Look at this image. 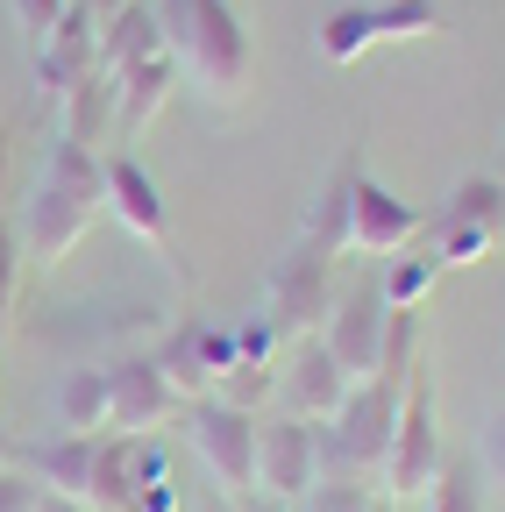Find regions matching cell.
Segmentation results:
<instances>
[{"instance_id":"7","label":"cell","mask_w":505,"mask_h":512,"mask_svg":"<svg viewBox=\"0 0 505 512\" xmlns=\"http://www.w3.org/2000/svg\"><path fill=\"white\" fill-rule=\"evenodd\" d=\"M335 306V264L328 256H306V249H285L278 264L264 271V320L278 328V342H299L313 335V320H328Z\"/></svg>"},{"instance_id":"14","label":"cell","mask_w":505,"mask_h":512,"mask_svg":"<svg viewBox=\"0 0 505 512\" xmlns=\"http://www.w3.org/2000/svg\"><path fill=\"white\" fill-rule=\"evenodd\" d=\"M93 50H100V15L86 8V0H72L65 22L36 43V93L65 100V86H79L93 72Z\"/></svg>"},{"instance_id":"16","label":"cell","mask_w":505,"mask_h":512,"mask_svg":"<svg viewBox=\"0 0 505 512\" xmlns=\"http://www.w3.org/2000/svg\"><path fill=\"white\" fill-rule=\"evenodd\" d=\"M356 157H342L335 171H328V185H321V200L306 207V221H299V242L292 249H306V256H349V185H356Z\"/></svg>"},{"instance_id":"36","label":"cell","mask_w":505,"mask_h":512,"mask_svg":"<svg viewBox=\"0 0 505 512\" xmlns=\"http://www.w3.org/2000/svg\"><path fill=\"white\" fill-rule=\"evenodd\" d=\"M235 512H292V505H278V498H249V505H235Z\"/></svg>"},{"instance_id":"34","label":"cell","mask_w":505,"mask_h":512,"mask_svg":"<svg viewBox=\"0 0 505 512\" xmlns=\"http://www.w3.org/2000/svg\"><path fill=\"white\" fill-rule=\"evenodd\" d=\"M36 512H100V505H86V498H57V491H43V505Z\"/></svg>"},{"instance_id":"38","label":"cell","mask_w":505,"mask_h":512,"mask_svg":"<svg viewBox=\"0 0 505 512\" xmlns=\"http://www.w3.org/2000/svg\"><path fill=\"white\" fill-rule=\"evenodd\" d=\"M185 512H235L228 498H207V505H185Z\"/></svg>"},{"instance_id":"9","label":"cell","mask_w":505,"mask_h":512,"mask_svg":"<svg viewBox=\"0 0 505 512\" xmlns=\"http://www.w3.org/2000/svg\"><path fill=\"white\" fill-rule=\"evenodd\" d=\"M257 484L278 505H292L321 484V420H299V413L257 420Z\"/></svg>"},{"instance_id":"6","label":"cell","mask_w":505,"mask_h":512,"mask_svg":"<svg viewBox=\"0 0 505 512\" xmlns=\"http://www.w3.org/2000/svg\"><path fill=\"white\" fill-rule=\"evenodd\" d=\"M185 434H193L207 477L221 484V498H249L257 491V413L228 406V399H193L185 406Z\"/></svg>"},{"instance_id":"3","label":"cell","mask_w":505,"mask_h":512,"mask_svg":"<svg viewBox=\"0 0 505 512\" xmlns=\"http://www.w3.org/2000/svg\"><path fill=\"white\" fill-rule=\"evenodd\" d=\"M441 22V0H356V8H335L321 29H313V50L321 64H356L377 43H406V36H434Z\"/></svg>"},{"instance_id":"13","label":"cell","mask_w":505,"mask_h":512,"mask_svg":"<svg viewBox=\"0 0 505 512\" xmlns=\"http://www.w3.org/2000/svg\"><path fill=\"white\" fill-rule=\"evenodd\" d=\"M385 313H392V306H385V292H377V278L335 292V306H328V320H321V342H328V356H335L349 377H370V370H377Z\"/></svg>"},{"instance_id":"11","label":"cell","mask_w":505,"mask_h":512,"mask_svg":"<svg viewBox=\"0 0 505 512\" xmlns=\"http://www.w3.org/2000/svg\"><path fill=\"white\" fill-rule=\"evenodd\" d=\"M427 235V214L420 207H406L392 185H377L370 171H356V185H349V249H363V256H399V249H413Z\"/></svg>"},{"instance_id":"33","label":"cell","mask_w":505,"mask_h":512,"mask_svg":"<svg viewBox=\"0 0 505 512\" xmlns=\"http://www.w3.org/2000/svg\"><path fill=\"white\" fill-rule=\"evenodd\" d=\"M484 470L505 484V413H498V420H491V434H484Z\"/></svg>"},{"instance_id":"19","label":"cell","mask_w":505,"mask_h":512,"mask_svg":"<svg viewBox=\"0 0 505 512\" xmlns=\"http://www.w3.org/2000/svg\"><path fill=\"white\" fill-rule=\"evenodd\" d=\"M57 107H65V128H57V136H72V143H86V150H107V143L121 136V121H114V79L100 72V64H93L79 86H65V100H57Z\"/></svg>"},{"instance_id":"21","label":"cell","mask_w":505,"mask_h":512,"mask_svg":"<svg viewBox=\"0 0 505 512\" xmlns=\"http://www.w3.org/2000/svg\"><path fill=\"white\" fill-rule=\"evenodd\" d=\"M57 427L65 434H107V363H79L57 384Z\"/></svg>"},{"instance_id":"18","label":"cell","mask_w":505,"mask_h":512,"mask_svg":"<svg viewBox=\"0 0 505 512\" xmlns=\"http://www.w3.org/2000/svg\"><path fill=\"white\" fill-rule=\"evenodd\" d=\"M157 50H164L157 8H150V0H129V8H114V15L100 22L93 64H100V72H129V64H143V57H157Z\"/></svg>"},{"instance_id":"22","label":"cell","mask_w":505,"mask_h":512,"mask_svg":"<svg viewBox=\"0 0 505 512\" xmlns=\"http://www.w3.org/2000/svg\"><path fill=\"white\" fill-rule=\"evenodd\" d=\"M427 363H420V306H392L385 313V342H377V370L370 377H392V384H413Z\"/></svg>"},{"instance_id":"28","label":"cell","mask_w":505,"mask_h":512,"mask_svg":"<svg viewBox=\"0 0 505 512\" xmlns=\"http://www.w3.org/2000/svg\"><path fill=\"white\" fill-rule=\"evenodd\" d=\"M235 356H242V363H278V328H271L264 313L235 320Z\"/></svg>"},{"instance_id":"17","label":"cell","mask_w":505,"mask_h":512,"mask_svg":"<svg viewBox=\"0 0 505 512\" xmlns=\"http://www.w3.org/2000/svg\"><path fill=\"white\" fill-rule=\"evenodd\" d=\"M93 441H100V434H50V441H29V448H22V470H29L43 491H57V498H86Z\"/></svg>"},{"instance_id":"26","label":"cell","mask_w":505,"mask_h":512,"mask_svg":"<svg viewBox=\"0 0 505 512\" xmlns=\"http://www.w3.org/2000/svg\"><path fill=\"white\" fill-rule=\"evenodd\" d=\"M505 235H491V228H434V256H441V271H456V264H484V256L498 249Z\"/></svg>"},{"instance_id":"10","label":"cell","mask_w":505,"mask_h":512,"mask_svg":"<svg viewBox=\"0 0 505 512\" xmlns=\"http://www.w3.org/2000/svg\"><path fill=\"white\" fill-rule=\"evenodd\" d=\"M157 370L171 377V392L193 406V399H214V384L242 363L235 356V328H214V320H178V328L150 349Z\"/></svg>"},{"instance_id":"12","label":"cell","mask_w":505,"mask_h":512,"mask_svg":"<svg viewBox=\"0 0 505 512\" xmlns=\"http://www.w3.org/2000/svg\"><path fill=\"white\" fill-rule=\"evenodd\" d=\"M349 384H356V377L328 356L321 335H299V342H285V356H278V384H271V392H278L285 413H299V420H328V413L342 406Z\"/></svg>"},{"instance_id":"27","label":"cell","mask_w":505,"mask_h":512,"mask_svg":"<svg viewBox=\"0 0 505 512\" xmlns=\"http://www.w3.org/2000/svg\"><path fill=\"white\" fill-rule=\"evenodd\" d=\"M370 498H377V491L356 484V477H321L299 505H306V512H370Z\"/></svg>"},{"instance_id":"15","label":"cell","mask_w":505,"mask_h":512,"mask_svg":"<svg viewBox=\"0 0 505 512\" xmlns=\"http://www.w3.org/2000/svg\"><path fill=\"white\" fill-rule=\"evenodd\" d=\"M107 79H114V121H121V136H143V128L164 114L171 86H178V57L157 50V57L129 64V72H107Z\"/></svg>"},{"instance_id":"30","label":"cell","mask_w":505,"mask_h":512,"mask_svg":"<svg viewBox=\"0 0 505 512\" xmlns=\"http://www.w3.org/2000/svg\"><path fill=\"white\" fill-rule=\"evenodd\" d=\"M43 505V484L29 470H0V512H36Z\"/></svg>"},{"instance_id":"24","label":"cell","mask_w":505,"mask_h":512,"mask_svg":"<svg viewBox=\"0 0 505 512\" xmlns=\"http://www.w3.org/2000/svg\"><path fill=\"white\" fill-rule=\"evenodd\" d=\"M427 512H484V477L470 456H456V463L441 456V470L427 484Z\"/></svg>"},{"instance_id":"8","label":"cell","mask_w":505,"mask_h":512,"mask_svg":"<svg viewBox=\"0 0 505 512\" xmlns=\"http://www.w3.org/2000/svg\"><path fill=\"white\" fill-rule=\"evenodd\" d=\"M185 413V399L171 392V377L157 370L150 349H129L107 363V434H157Z\"/></svg>"},{"instance_id":"31","label":"cell","mask_w":505,"mask_h":512,"mask_svg":"<svg viewBox=\"0 0 505 512\" xmlns=\"http://www.w3.org/2000/svg\"><path fill=\"white\" fill-rule=\"evenodd\" d=\"M136 512H185V505H178V491H171V477H150V484L136 491Z\"/></svg>"},{"instance_id":"32","label":"cell","mask_w":505,"mask_h":512,"mask_svg":"<svg viewBox=\"0 0 505 512\" xmlns=\"http://www.w3.org/2000/svg\"><path fill=\"white\" fill-rule=\"evenodd\" d=\"M8 200H15V128L0 121V214H8Z\"/></svg>"},{"instance_id":"23","label":"cell","mask_w":505,"mask_h":512,"mask_svg":"<svg viewBox=\"0 0 505 512\" xmlns=\"http://www.w3.org/2000/svg\"><path fill=\"white\" fill-rule=\"evenodd\" d=\"M434 285H441V256H434V249H420V256H392L385 278H377L385 306H427Z\"/></svg>"},{"instance_id":"1","label":"cell","mask_w":505,"mask_h":512,"mask_svg":"<svg viewBox=\"0 0 505 512\" xmlns=\"http://www.w3.org/2000/svg\"><path fill=\"white\" fill-rule=\"evenodd\" d=\"M107 214V150H86L72 136H57L29 178V200L15 214L22 249L36 271H57L65 256L86 242V228Z\"/></svg>"},{"instance_id":"20","label":"cell","mask_w":505,"mask_h":512,"mask_svg":"<svg viewBox=\"0 0 505 512\" xmlns=\"http://www.w3.org/2000/svg\"><path fill=\"white\" fill-rule=\"evenodd\" d=\"M427 228H491V235H505V185H498L491 171L456 178V185H449V200L434 207Z\"/></svg>"},{"instance_id":"29","label":"cell","mask_w":505,"mask_h":512,"mask_svg":"<svg viewBox=\"0 0 505 512\" xmlns=\"http://www.w3.org/2000/svg\"><path fill=\"white\" fill-rule=\"evenodd\" d=\"M65 8H72V0H15V22L29 29V43H43L57 22H65Z\"/></svg>"},{"instance_id":"25","label":"cell","mask_w":505,"mask_h":512,"mask_svg":"<svg viewBox=\"0 0 505 512\" xmlns=\"http://www.w3.org/2000/svg\"><path fill=\"white\" fill-rule=\"evenodd\" d=\"M22 285H29V249H22L15 214H0V335H8V320L22 306Z\"/></svg>"},{"instance_id":"35","label":"cell","mask_w":505,"mask_h":512,"mask_svg":"<svg viewBox=\"0 0 505 512\" xmlns=\"http://www.w3.org/2000/svg\"><path fill=\"white\" fill-rule=\"evenodd\" d=\"M0 470H22V441L8 427H0Z\"/></svg>"},{"instance_id":"5","label":"cell","mask_w":505,"mask_h":512,"mask_svg":"<svg viewBox=\"0 0 505 512\" xmlns=\"http://www.w3.org/2000/svg\"><path fill=\"white\" fill-rule=\"evenodd\" d=\"M107 214L129 228L143 249H150V264L185 292L193 285V271H185V256H178V242H171V214H164V192H157V178L129 157V150H107Z\"/></svg>"},{"instance_id":"4","label":"cell","mask_w":505,"mask_h":512,"mask_svg":"<svg viewBox=\"0 0 505 512\" xmlns=\"http://www.w3.org/2000/svg\"><path fill=\"white\" fill-rule=\"evenodd\" d=\"M434 470H441V399H434V370H420L406 384V406H399L385 463H377V484H385V498L413 505V498H427Z\"/></svg>"},{"instance_id":"2","label":"cell","mask_w":505,"mask_h":512,"mask_svg":"<svg viewBox=\"0 0 505 512\" xmlns=\"http://www.w3.org/2000/svg\"><path fill=\"white\" fill-rule=\"evenodd\" d=\"M164 22V50L178 57V79H193L207 107H242L257 79V36L235 0H150Z\"/></svg>"},{"instance_id":"37","label":"cell","mask_w":505,"mask_h":512,"mask_svg":"<svg viewBox=\"0 0 505 512\" xmlns=\"http://www.w3.org/2000/svg\"><path fill=\"white\" fill-rule=\"evenodd\" d=\"M370 512H413V505H399V498H370Z\"/></svg>"}]
</instances>
